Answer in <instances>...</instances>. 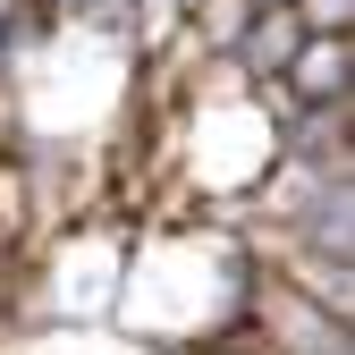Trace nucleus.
Returning <instances> with one entry per match:
<instances>
[{"label":"nucleus","instance_id":"5","mask_svg":"<svg viewBox=\"0 0 355 355\" xmlns=\"http://www.w3.org/2000/svg\"><path fill=\"white\" fill-rule=\"evenodd\" d=\"M254 9H288V0H254Z\"/></svg>","mask_w":355,"mask_h":355},{"label":"nucleus","instance_id":"1","mask_svg":"<svg viewBox=\"0 0 355 355\" xmlns=\"http://www.w3.org/2000/svg\"><path fill=\"white\" fill-rule=\"evenodd\" d=\"M347 76H355V42H347V34H304L296 60L279 68V85H288L296 110H330V102H347Z\"/></svg>","mask_w":355,"mask_h":355},{"label":"nucleus","instance_id":"4","mask_svg":"<svg viewBox=\"0 0 355 355\" xmlns=\"http://www.w3.org/2000/svg\"><path fill=\"white\" fill-rule=\"evenodd\" d=\"M68 9H76V0H51V17H68Z\"/></svg>","mask_w":355,"mask_h":355},{"label":"nucleus","instance_id":"2","mask_svg":"<svg viewBox=\"0 0 355 355\" xmlns=\"http://www.w3.org/2000/svg\"><path fill=\"white\" fill-rule=\"evenodd\" d=\"M296 42H304L296 9H254V17L237 26V42H229V68H237V85H271V76L296 60Z\"/></svg>","mask_w":355,"mask_h":355},{"label":"nucleus","instance_id":"3","mask_svg":"<svg viewBox=\"0 0 355 355\" xmlns=\"http://www.w3.org/2000/svg\"><path fill=\"white\" fill-rule=\"evenodd\" d=\"M304 34H355V0H288Z\"/></svg>","mask_w":355,"mask_h":355}]
</instances>
